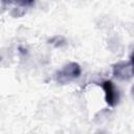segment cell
Masks as SVG:
<instances>
[{
    "instance_id": "cell-2",
    "label": "cell",
    "mask_w": 134,
    "mask_h": 134,
    "mask_svg": "<svg viewBox=\"0 0 134 134\" xmlns=\"http://www.w3.org/2000/svg\"><path fill=\"white\" fill-rule=\"evenodd\" d=\"M112 74L120 81H128L134 76V64L130 62H118L112 66Z\"/></svg>"
},
{
    "instance_id": "cell-5",
    "label": "cell",
    "mask_w": 134,
    "mask_h": 134,
    "mask_svg": "<svg viewBox=\"0 0 134 134\" xmlns=\"http://www.w3.org/2000/svg\"><path fill=\"white\" fill-rule=\"evenodd\" d=\"M131 94H132V97L134 98V85H133L132 88H131Z\"/></svg>"
},
{
    "instance_id": "cell-4",
    "label": "cell",
    "mask_w": 134,
    "mask_h": 134,
    "mask_svg": "<svg viewBox=\"0 0 134 134\" xmlns=\"http://www.w3.org/2000/svg\"><path fill=\"white\" fill-rule=\"evenodd\" d=\"M3 2H13V1H16L18 4L20 5H23V6H28V5H31L34 3V0H2Z\"/></svg>"
},
{
    "instance_id": "cell-1",
    "label": "cell",
    "mask_w": 134,
    "mask_h": 134,
    "mask_svg": "<svg viewBox=\"0 0 134 134\" xmlns=\"http://www.w3.org/2000/svg\"><path fill=\"white\" fill-rule=\"evenodd\" d=\"M81 73H82V69L80 64L75 62H70L65 66H63L62 69L57 71V73L54 74V80L57 83L64 85L77 79L81 75Z\"/></svg>"
},
{
    "instance_id": "cell-6",
    "label": "cell",
    "mask_w": 134,
    "mask_h": 134,
    "mask_svg": "<svg viewBox=\"0 0 134 134\" xmlns=\"http://www.w3.org/2000/svg\"><path fill=\"white\" fill-rule=\"evenodd\" d=\"M131 62L134 64V52L132 53V55H131Z\"/></svg>"
},
{
    "instance_id": "cell-3",
    "label": "cell",
    "mask_w": 134,
    "mask_h": 134,
    "mask_svg": "<svg viewBox=\"0 0 134 134\" xmlns=\"http://www.w3.org/2000/svg\"><path fill=\"white\" fill-rule=\"evenodd\" d=\"M102 88L105 92V100L109 107H115L119 100V93L117 88L111 81H105L102 84Z\"/></svg>"
}]
</instances>
